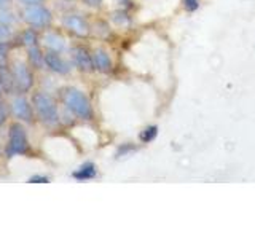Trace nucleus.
<instances>
[{
    "label": "nucleus",
    "instance_id": "nucleus-1",
    "mask_svg": "<svg viewBox=\"0 0 255 239\" xmlns=\"http://www.w3.org/2000/svg\"><path fill=\"white\" fill-rule=\"evenodd\" d=\"M62 101L66 104V107L74 114L77 118L80 120H93L94 117V112L91 107V102L86 96L77 90V88H66L62 91Z\"/></svg>",
    "mask_w": 255,
    "mask_h": 239
},
{
    "label": "nucleus",
    "instance_id": "nucleus-2",
    "mask_svg": "<svg viewBox=\"0 0 255 239\" xmlns=\"http://www.w3.org/2000/svg\"><path fill=\"white\" fill-rule=\"evenodd\" d=\"M32 106H34L38 118L42 120L45 124H56L59 121V112L56 106L54 99L46 93H35L32 98Z\"/></svg>",
    "mask_w": 255,
    "mask_h": 239
},
{
    "label": "nucleus",
    "instance_id": "nucleus-3",
    "mask_svg": "<svg viewBox=\"0 0 255 239\" xmlns=\"http://www.w3.org/2000/svg\"><path fill=\"white\" fill-rule=\"evenodd\" d=\"M8 156H19L29 153V140L26 135V129L19 123H13L8 132V147H6Z\"/></svg>",
    "mask_w": 255,
    "mask_h": 239
},
{
    "label": "nucleus",
    "instance_id": "nucleus-4",
    "mask_svg": "<svg viewBox=\"0 0 255 239\" xmlns=\"http://www.w3.org/2000/svg\"><path fill=\"white\" fill-rule=\"evenodd\" d=\"M22 18L34 27H46L53 21V14L43 5H30L26 6L22 11Z\"/></svg>",
    "mask_w": 255,
    "mask_h": 239
},
{
    "label": "nucleus",
    "instance_id": "nucleus-5",
    "mask_svg": "<svg viewBox=\"0 0 255 239\" xmlns=\"http://www.w3.org/2000/svg\"><path fill=\"white\" fill-rule=\"evenodd\" d=\"M11 74L14 78V85L21 93H27L32 85H34V77H32V72L29 70V66L24 61H16L13 64Z\"/></svg>",
    "mask_w": 255,
    "mask_h": 239
},
{
    "label": "nucleus",
    "instance_id": "nucleus-6",
    "mask_svg": "<svg viewBox=\"0 0 255 239\" xmlns=\"http://www.w3.org/2000/svg\"><path fill=\"white\" fill-rule=\"evenodd\" d=\"M11 112L16 118L21 120V121H26V123L34 121V110H32V106L27 102V99L14 98L11 101Z\"/></svg>",
    "mask_w": 255,
    "mask_h": 239
},
{
    "label": "nucleus",
    "instance_id": "nucleus-7",
    "mask_svg": "<svg viewBox=\"0 0 255 239\" xmlns=\"http://www.w3.org/2000/svg\"><path fill=\"white\" fill-rule=\"evenodd\" d=\"M72 58H74L75 66L82 72H93L94 70V62L93 56L90 51L83 46H74L72 48Z\"/></svg>",
    "mask_w": 255,
    "mask_h": 239
},
{
    "label": "nucleus",
    "instance_id": "nucleus-8",
    "mask_svg": "<svg viewBox=\"0 0 255 239\" xmlns=\"http://www.w3.org/2000/svg\"><path fill=\"white\" fill-rule=\"evenodd\" d=\"M64 26L70 29L78 37H86L90 34V26H88V22L78 14H67L66 18H64Z\"/></svg>",
    "mask_w": 255,
    "mask_h": 239
},
{
    "label": "nucleus",
    "instance_id": "nucleus-9",
    "mask_svg": "<svg viewBox=\"0 0 255 239\" xmlns=\"http://www.w3.org/2000/svg\"><path fill=\"white\" fill-rule=\"evenodd\" d=\"M45 66L53 70L54 74H61V75H66L70 72V66L64 61L58 53L50 51L45 54Z\"/></svg>",
    "mask_w": 255,
    "mask_h": 239
},
{
    "label": "nucleus",
    "instance_id": "nucleus-10",
    "mask_svg": "<svg viewBox=\"0 0 255 239\" xmlns=\"http://www.w3.org/2000/svg\"><path fill=\"white\" fill-rule=\"evenodd\" d=\"M93 62H94V69L102 72V74H107V72L112 70V59L104 48H98V50L94 51Z\"/></svg>",
    "mask_w": 255,
    "mask_h": 239
},
{
    "label": "nucleus",
    "instance_id": "nucleus-11",
    "mask_svg": "<svg viewBox=\"0 0 255 239\" xmlns=\"http://www.w3.org/2000/svg\"><path fill=\"white\" fill-rule=\"evenodd\" d=\"M43 42L54 53H61L66 50V42H64V38L59 34H54V32H48V34H45Z\"/></svg>",
    "mask_w": 255,
    "mask_h": 239
},
{
    "label": "nucleus",
    "instance_id": "nucleus-12",
    "mask_svg": "<svg viewBox=\"0 0 255 239\" xmlns=\"http://www.w3.org/2000/svg\"><path fill=\"white\" fill-rule=\"evenodd\" d=\"M96 174H98V171H96V166L93 163H85L83 166H80L78 169L72 174V177L80 180V182H85V180L94 179Z\"/></svg>",
    "mask_w": 255,
    "mask_h": 239
},
{
    "label": "nucleus",
    "instance_id": "nucleus-13",
    "mask_svg": "<svg viewBox=\"0 0 255 239\" xmlns=\"http://www.w3.org/2000/svg\"><path fill=\"white\" fill-rule=\"evenodd\" d=\"M27 56H29V64L32 67H35V69H43L45 67V56L42 54V51L38 50L37 45L29 46Z\"/></svg>",
    "mask_w": 255,
    "mask_h": 239
},
{
    "label": "nucleus",
    "instance_id": "nucleus-14",
    "mask_svg": "<svg viewBox=\"0 0 255 239\" xmlns=\"http://www.w3.org/2000/svg\"><path fill=\"white\" fill-rule=\"evenodd\" d=\"M0 85H2V90L6 93H11L16 88L13 74L5 66H0Z\"/></svg>",
    "mask_w": 255,
    "mask_h": 239
},
{
    "label": "nucleus",
    "instance_id": "nucleus-15",
    "mask_svg": "<svg viewBox=\"0 0 255 239\" xmlns=\"http://www.w3.org/2000/svg\"><path fill=\"white\" fill-rule=\"evenodd\" d=\"M37 40H38V37H37V32H35L34 29H27V30L21 35V42H22L24 45H27V46H34V45H37Z\"/></svg>",
    "mask_w": 255,
    "mask_h": 239
},
{
    "label": "nucleus",
    "instance_id": "nucleus-16",
    "mask_svg": "<svg viewBox=\"0 0 255 239\" xmlns=\"http://www.w3.org/2000/svg\"><path fill=\"white\" fill-rule=\"evenodd\" d=\"M156 135H158V127L156 126H148L140 132V140L143 143H148V142L153 140Z\"/></svg>",
    "mask_w": 255,
    "mask_h": 239
},
{
    "label": "nucleus",
    "instance_id": "nucleus-17",
    "mask_svg": "<svg viewBox=\"0 0 255 239\" xmlns=\"http://www.w3.org/2000/svg\"><path fill=\"white\" fill-rule=\"evenodd\" d=\"M11 38V29L0 21V42H8Z\"/></svg>",
    "mask_w": 255,
    "mask_h": 239
},
{
    "label": "nucleus",
    "instance_id": "nucleus-18",
    "mask_svg": "<svg viewBox=\"0 0 255 239\" xmlns=\"http://www.w3.org/2000/svg\"><path fill=\"white\" fill-rule=\"evenodd\" d=\"M0 21L8 26V24H11L14 21V18H13V14L6 10V8H2V10H0Z\"/></svg>",
    "mask_w": 255,
    "mask_h": 239
},
{
    "label": "nucleus",
    "instance_id": "nucleus-19",
    "mask_svg": "<svg viewBox=\"0 0 255 239\" xmlns=\"http://www.w3.org/2000/svg\"><path fill=\"white\" fill-rule=\"evenodd\" d=\"M183 8L187 11H196L199 8V0H183Z\"/></svg>",
    "mask_w": 255,
    "mask_h": 239
},
{
    "label": "nucleus",
    "instance_id": "nucleus-20",
    "mask_svg": "<svg viewBox=\"0 0 255 239\" xmlns=\"http://www.w3.org/2000/svg\"><path fill=\"white\" fill-rule=\"evenodd\" d=\"M30 183H48L50 182V179L45 177V175H32V177L29 179Z\"/></svg>",
    "mask_w": 255,
    "mask_h": 239
},
{
    "label": "nucleus",
    "instance_id": "nucleus-21",
    "mask_svg": "<svg viewBox=\"0 0 255 239\" xmlns=\"http://www.w3.org/2000/svg\"><path fill=\"white\" fill-rule=\"evenodd\" d=\"M132 150H135V147H132V145H123V147H120V150H118L117 156L128 155V153H129V151H132Z\"/></svg>",
    "mask_w": 255,
    "mask_h": 239
},
{
    "label": "nucleus",
    "instance_id": "nucleus-22",
    "mask_svg": "<svg viewBox=\"0 0 255 239\" xmlns=\"http://www.w3.org/2000/svg\"><path fill=\"white\" fill-rule=\"evenodd\" d=\"M21 3H24L26 6H30V5H42L43 0H21Z\"/></svg>",
    "mask_w": 255,
    "mask_h": 239
},
{
    "label": "nucleus",
    "instance_id": "nucleus-23",
    "mask_svg": "<svg viewBox=\"0 0 255 239\" xmlns=\"http://www.w3.org/2000/svg\"><path fill=\"white\" fill-rule=\"evenodd\" d=\"M83 3H86L88 6H101L102 0H82Z\"/></svg>",
    "mask_w": 255,
    "mask_h": 239
},
{
    "label": "nucleus",
    "instance_id": "nucleus-24",
    "mask_svg": "<svg viewBox=\"0 0 255 239\" xmlns=\"http://www.w3.org/2000/svg\"><path fill=\"white\" fill-rule=\"evenodd\" d=\"M6 114H8L6 109L2 106V104H0V124H2V123L5 121V120H6Z\"/></svg>",
    "mask_w": 255,
    "mask_h": 239
},
{
    "label": "nucleus",
    "instance_id": "nucleus-25",
    "mask_svg": "<svg viewBox=\"0 0 255 239\" xmlns=\"http://www.w3.org/2000/svg\"><path fill=\"white\" fill-rule=\"evenodd\" d=\"M10 3H11V0H0V10H2V8H8Z\"/></svg>",
    "mask_w": 255,
    "mask_h": 239
},
{
    "label": "nucleus",
    "instance_id": "nucleus-26",
    "mask_svg": "<svg viewBox=\"0 0 255 239\" xmlns=\"http://www.w3.org/2000/svg\"><path fill=\"white\" fill-rule=\"evenodd\" d=\"M0 96H2V85H0Z\"/></svg>",
    "mask_w": 255,
    "mask_h": 239
}]
</instances>
